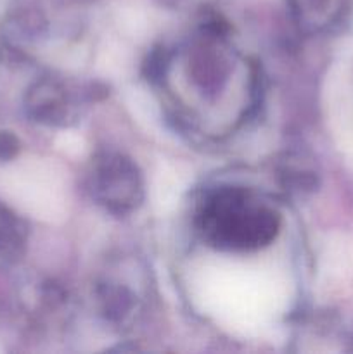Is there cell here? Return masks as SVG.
<instances>
[{
  "instance_id": "obj_1",
  "label": "cell",
  "mask_w": 353,
  "mask_h": 354,
  "mask_svg": "<svg viewBox=\"0 0 353 354\" xmlns=\"http://www.w3.org/2000/svg\"><path fill=\"white\" fill-rule=\"evenodd\" d=\"M196 227L210 248L225 252H253L275 241L280 214L270 203L244 187L210 190L196 213Z\"/></svg>"
},
{
  "instance_id": "obj_2",
  "label": "cell",
  "mask_w": 353,
  "mask_h": 354,
  "mask_svg": "<svg viewBox=\"0 0 353 354\" xmlns=\"http://www.w3.org/2000/svg\"><path fill=\"white\" fill-rule=\"evenodd\" d=\"M92 199L114 216H128L144 203V178L135 161L123 152L102 151L89 173Z\"/></svg>"
},
{
  "instance_id": "obj_3",
  "label": "cell",
  "mask_w": 353,
  "mask_h": 354,
  "mask_svg": "<svg viewBox=\"0 0 353 354\" xmlns=\"http://www.w3.org/2000/svg\"><path fill=\"white\" fill-rule=\"evenodd\" d=\"M76 109L75 97L61 80H37L24 95L28 118L45 127H66L76 120Z\"/></svg>"
},
{
  "instance_id": "obj_4",
  "label": "cell",
  "mask_w": 353,
  "mask_h": 354,
  "mask_svg": "<svg viewBox=\"0 0 353 354\" xmlns=\"http://www.w3.org/2000/svg\"><path fill=\"white\" fill-rule=\"evenodd\" d=\"M294 24L303 33L317 35L345 17L350 0H287Z\"/></svg>"
},
{
  "instance_id": "obj_5",
  "label": "cell",
  "mask_w": 353,
  "mask_h": 354,
  "mask_svg": "<svg viewBox=\"0 0 353 354\" xmlns=\"http://www.w3.org/2000/svg\"><path fill=\"white\" fill-rule=\"evenodd\" d=\"M28 227L12 209L0 203V270L21 261L26 251Z\"/></svg>"
},
{
  "instance_id": "obj_6",
  "label": "cell",
  "mask_w": 353,
  "mask_h": 354,
  "mask_svg": "<svg viewBox=\"0 0 353 354\" xmlns=\"http://www.w3.org/2000/svg\"><path fill=\"white\" fill-rule=\"evenodd\" d=\"M99 301L102 313L109 322H123L134 310V296L127 287L106 283L100 287Z\"/></svg>"
},
{
  "instance_id": "obj_7",
  "label": "cell",
  "mask_w": 353,
  "mask_h": 354,
  "mask_svg": "<svg viewBox=\"0 0 353 354\" xmlns=\"http://www.w3.org/2000/svg\"><path fill=\"white\" fill-rule=\"evenodd\" d=\"M19 151V142L9 131H0V161H9Z\"/></svg>"
}]
</instances>
